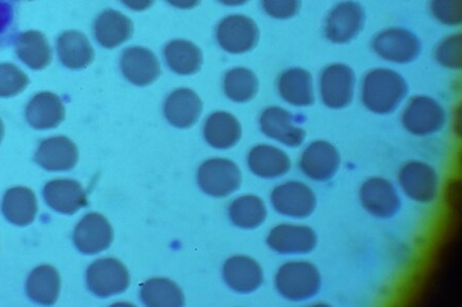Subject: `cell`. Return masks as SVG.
<instances>
[{"label":"cell","mask_w":462,"mask_h":307,"mask_svg":"<svg viewBox=\"0 0 462 307\" xmlns=\"http://www.w3.org/2000/svg\"><path fill=\"white\" fill-rule=\"evenodd\" d=\"M405 78L397 71L377 68L367 73L361 88V98L367 110L388 115L399 108L407 95Z\"/></svg>","instance_id":"1"},{"label":"cell","mask_w":462,"mask_h":307,"mask_svg":"<svg viewBox=\"0 0 462 307\" xmlns=\"http://www.w3.org/2000/svg\"><path fill=\"white\" fill-rule=\"evenodd\" d=\"M276 286L281 295L291 302H304L319 292V271L310 263H287L278 271Z\"/></svg>","instance_id":"2"},{"label":"cell","mask_w":462,"mask_h":307,"mask_svg":"<svg viewBox=\"0 0 462 307\" xmlns=\"http://www.w3.org/2000/svg\"><path fill=\"white\" fill-rule=\"evenodd\" d=\"M372 48L384 61L408 64L420 55L421 44L414 32L403 28H391L374 36Z\"/></svg>","instance_id":"3"},{"label":"cell","mask_w":462,"mask_h":307,"mask_svg":"<svg viewBox=\"0 0 462 307\" xmlns=\"http://www.w3.org/2000/svg\"><path fill=\"white\" fill-rule=\"evenodd\" d=\"M365 23L363 5L346 0L335 5L328 14L325 23V36L334 44H347L357 38Z\"/></svg>","instance_id":"4"},{"label":"cell","mask_w":462,"mask_h":307,"mask_svg":"<svg viewBox=\"0 0 462 307\" xmlns=\"http://www.w3.org/2000/svg\"><path fill=\"white\" fill-rule=\"evenodd\" d=\"M356 86V76L351 67L332 64L321 72L319 92L321 100L328 108L341 110L353 102Z\"/></svg>","instance_id":"5"},{"label":"cell","mask_w":462,"mask_h":307,"mask_svg":"<svg viewBox=\"0 0 462 307\" xmlns=\"http://www.w3.org/2000/svg\"><path fill=\"white\" fill-rule=\"evenodd\" d=\"M447 113L443 105L428 96L413 97L402 117L404 128L414 136L425 137L443 130Z\"/></svg>","instance_id":"6"},{"label":"cell","mask_w":462,"mask_h":307,"mask_svg":"<svg viewBox=\"0 0 462 307\" xmlns=\"http://www.w3.org/2000/svg\"><path fill=\"white\" fill-rule=\"evenodd\" d=\"M198 180L206 194L226 197L239 189L241 172L229 159L214 158L200 166Z\"/></svg>","instance_id":"7"},{"label":"cell","mask_w":462,"mask_h":307,"mask_svg":"<svg viewBox=\"0 0 462 307\" xmlns=\"http://www.w3.org/2000/svg\"><path fill=\"white\" fill-rule=\"evenodd\" d=\"M87 285L98 297L117 295L129 288V271L117 259H98L87 271Z\"/></svg>","instance_id":"8"},{"label":"cell","mask_w":462,"mask_h":307,"mask_svg":"<svg viewBox=\"0 0 462 307\" xmlns=\"http://www.w3.org/2000/svg\"><path fill=\"white\" fill-rule=\"evenodd\" d=\"M273 209L281 215L305 219L317 209V196L303 183L290 182L277 186L272 193Z\"/></svg>","instance_id":"9"},{"label":"cell","mask_w":462,"mask_h":307,"mask_svg":"<svg viewBox=\"0 0 462 307\" xmlns=\"http://www.w3.org/2000/svg\"><path fill=\"white\" fill-rule=\"evenodd\" d=\"M399 182L405 194L414 202L430 203L438 196V173L425 163L406 164L400 171Z\"/></svg>","instance_id":"10"},{"label":"cell","mask_w":462,"mask_h":307,"mask_svg":"<svg viewBox=\"0 0 462 307\" xmlns=\"http://www.w3.org/2000/svg\"><path fill=\"white\" fill-rule=\"evenodd\" d=\"M360 200L365 211L379 219L393 218L401 209L396 188L384 178L368 179L361 186Z\"/></svg>","instance_id":"11"},{"label":"cell","mask_w":462,"mask_h":307,"mask_svg":"<svg viewBox=\"0 0 462 307\" xmlns=\"http://www.w3.org/2000/svg\"><path fill=\"white\" fill-rule=\"evenodd\" d=\"M340 162L339 152L331 143L316 141L303 152L300 168L307 177L316 182H327L337 175Z\"/></svg>","instance_id":"12"},{"label":"cell","mask_w":462,"mask_h":307,"mask_svg":"<svg viewBox=\"0 0 462 307\" xmlns=\"http://www.w3.org/2000/svg\"><path fill=\"white\" fill-rule=\"evenodd\" d=\"M267 244L281 255H307L316 248L318 238L310 227L283 224L274 227Z\"/></svg>","instance_id":"13"},{"label":"cell","mask_w":462,"mask_h":307,"mask_svg":"<svg viewBox=\"0 0 462 307\" xmlns=\"http://www.w3.org/2000/svg\"><path fill=\"white\" fill-rule=\"evenodd\" d=\"M73 239L80 252L97 255L109 248L113 241V230L104 216L92 212L79 223Z\"/></svg>","instance_id":"14"},{"label":"cell","mask_w":462,"mask_h":307,"mask_svg":"<svg viewBox=\"0 0 462 307\" xmlns=\"http://www.w3.org/2000/svg\"><path fill=\"white\" fill-rule=\"evenodd\" d=\"M260 126L265 136L288 147H299L305 141L306 131L298 126L290 112L278 106L263 113Z\"/></svg>","instance_id":"15"},{"label":"cell","mask_w":462,"mask_h":307,"mask_svg":"<svg viewBox=\"0 0 462 307\" xmlns=\"http://www.w3.org/2000/svg\"><path fill=\"white\" fill-rule=\"evenodd\" d=\"M259 37L257 25L245 16H231L220 25L219 41L233 53L251 50L256 45Z\"/></svg>","instance_id":"16"},{"label":"cell","mask_w":462,"mask_h":307,"mask_svg":"<svg viewBox=\"0 0 462 307\" xmlns=\"http://www.w3.org/2000/svg\"><path fill=\"white\" fill-rule=\"evenodd\" d=\"M35 159L45 170L67 171L77 165L79 152L71 140L56 137L45 140L40 144Z\"/></svg>","instance_id":"17"},{"label":"cell","mask_w":462,"mask_h":307,"mask_svg":"<svg viewBox=\"0 0 462 307\" xmlns=\"http://www.w3.org/2000/svg\"><path fill=\"white\" fill-rule=\"evenodd\" d=\"M224 277L233 291L240 293L255 292L263 284L260 265L247 257H234L224 266Z\"/></svg>","instance_id":"18"},{"label":"cell","mask_w":462,"mask_h":307,"mask_svg":"<svg viewBox=\"0 0 462 307\" xmlns=\"http://www.w3.org/2000/svg\"><path fill=\"white\" fill-rule=\"evenodd\" d=\"M43 196L52 210L65 215H72L87 204L86 193L75 180H53L45 185Z\"/></svg>","instance_id":"19"},{"label":"cell","mask_w":462,"mask_h":307,"mask_svg":"<svg viewBox=\"0 0 462 307\" xmlns=\"http://www.w3.org/2000/svg\"><path fill=\"white\" fill-rule=\"evenodd\" d=\"M25 115L33 129H55L65 118V108L59 96L43 92L31 100Z\"/></svg>","instance_id":"20"},{"label":"cell","mask_w":462,"mask_h":307,"mask_svg":"<svg viewBox=\"0 0 462 307\" xmlns=\"http://www.w3.org/2000/svg\"><path fill=\"white\" fill-rule=\"evenodd\" d=\"M278 86L281 97L294 106H310L316 100L311 73L299 67L283 72Z\"/></svg>","instance_id":"21"},{"label":"cell","mask_w":462,"mask_h":307,"mask_svg":"<svg viewBox=\"0 0 462 307\" xmlns=\"http://www.w3.org/2000/svg\"><path fill=\"white\" fill-rule=\"evenodd\" d=\"M247 163L254 175L267 179L283 176L291 168L290 157L270 145H259L253 149Z\"/></svg>","instance_id":"22"},{"label":"cell","mask_w":462,"mask_h":307,"mask_svg":"<svg viewBox=\"0 0 462 307\" xmlns=\"http://www.w3.org/2000/svg\"><path fill=\"white\" fill-rule=\"evenodd\" d=\"M202 113V103L191 90L180 89L173 92L165 104V116L176 128H190L198 122Z\"/></svg>","instance_id":"23"},{"label":"cell","mask_w":462,"mask_h":307,"mask_svg":"<svg viewBox=\"0 0 462 307\" xmlns=\"http://www.w3.org/2000/svg\"><path fill=\"white\" fill-rule=\"evenodd\" d=\"M241 125L229 113L218 112L207 120L205 139L214 149H230L241 138Z\"/></svg>","instance_id":"24"},{"label":"cell","mask_w":462,"mask_h":307,"mask_svg":"<svg viewBox=\"0 0 462 307\" xmlns=\"http://www.w3.org/2000/svg\"><path fill=\"white\" fill-rule=\"evenodd\" d=\"M2 209L4 216L12 224L28 226L35 220L37 199L30 189L19 186L5 193Z\"/></svg>","instance_id":"25"},{"label":"cell","mask_w":462,"mask_h":307,"mask_svg":"<svg viewBox=\"0 0 462 307\" xmlns=\"http://www.w3.org/2000/svg\"><path fill=\"white\" fill-rule=\"evenodd\" d=\"M17 56L31 69L42 70L51 62V50L42 32L29 31L16 40Z\"/></svg>","instance_id":"26"},{"label":"cell","mask_w":462,"mask_h":307,"mask_svg":"<svg viewBox=\"0 0 462 307\" xmlns=\"http://www.w3.org/2000/svg\"><path fill=\"white\" fill-rule=\"evenodd\" d=\"M61 280L55 268L51 266H38L31 273L26 283V293L32 302L51 305L57 302Z\"/></svg>","instance_id":"27"},{"label":"cell","mask_w":462,"mask_h":307,"mask_svg":"<svg viewBox=\"0 0 462 307\" xmlns=\"http://www.w3.org/2000/svg\"><path fill=\"white\" fill-rule=\"evenodd\" d=\"M58 53L61 62L69 68L82 69L93 59L91 45L82 32L70 31L58 40Z\"/></svg>","instance_id":"28"},{"label":"cell","mask_w":462,"mask_h":307,"mask_svg":"<svg viewBox=\"0 0 462 307\" xmlns=\"http://www.w3.org/2000/svg\"><path fill=\"white\" fill-rule=\"evenodd\" d=\"M140 295L147 306H182L185 300L179 286L163 278L147 280L140 290Z\"/></svg>","instance_id":"29"},{"label":"cell","mask_w":462,"mask_h":307,"mask_svg":"<svg viewBox=\"0 0 462 307\" xmlns=\"http://www.w3.org/2000/svg\"><path fill=\"white\" fill-rule=\"evenodd\" d=\"M231 221L240 229H257L265 221L267 212L259 197L247 195L236 200L229 208Z\"/></svg>","instance_id":"30"},{"label":"cell","mask_w":462,"mask_h":307,"mask_svg":"<svg viewBox=\"0 0 462 307\" xmlns=\"http://www.w3.org/2000/svg\"><path fill=\"white\" fill-rule=\"evenodd\" d=\"M124 75L133 84L149 85L159 76V65L155 59L144 52L126 51L123 58Z\"/></svg>","instance_id":"31"},{"label":"cell","mask_w":462,"mask_h":307,"mask_svg":"<svg viewBox=\"0 0 462 307\" xmlns=\"http://www.w3.org/2000/svg\"><path fill=\"white\" fill-rule=\"evenodd\" d=\"M129 24L125 16L114 11H106L96 23V36L98 42L106 49L116 48L128 36Z\"/></svg>","instance_id":"32"},{"label":"cell","mask_w":462,"mask_h":307,"mask_svg":"<svg viewBox=\"0 0 462 307\" xmlns=\"http://www.w3.org/2000/svg\"><path fill=\"white\" fill-rule=\"evenodd\" d=\"M258 91V79L254 73L245 68H236L225 78V92L233 102H250Z\"/></svg>","instance_id":"33"},{"label":"cell","mask_w":462,"mask_h":307,"mask_svg":"<svg viewBox=\"0 0 462 307\" xmlns=\"http://www.w3.org/2000/svg\"><path fill=\"white\" fill-rule=\"evenodd\" d=\"M30 85L28 76L17 66L0 64V97H13L20 95Z\"/></svg>","instance_id":"34"},{"label":"cell","mask_w":462,"mask_h":307,"mask_svg":"<svg viewBox=\"0 0 462 307\" xmlns=\"http://www.w3.org/2000/svg\"><path fill=\"white\" fill-rule=\"evenodd\" d=\"M462 36L461 33L448 36L440 41L435 50V59L445 68L460 69L462 66Z\"/></svg>","instance_id":"35"},{"label":"cell","mask_w":462,"mask_h":307,"mask_svg":"<svg viewBox=\"0 0 462 307\" xmlns=\"http://www.w3.org/2000/svg\"><path fill=\"white\" fill-rule=\"evenodd\" d=\"M430 11L441 24L459 26L462 23V0H431Z\"/></svg>","instance_id":"36"},{"label":"cell","mask_w":462,"mask_h":307,"mask_svg":"<svg viewBox=\"0 0 462 307\" xmlns=\"http://www.w3.org/2000/svg\"><path fill=\"white\" fill-rule=\"evenodd\" d=\"M302 0H263L264 11L273 18L290 19L296 16Z\"/></svg>","instance_id":"37"},{"label":"cell","mask_w":462,"mask_h":307,"mask_svg":"<svg viewBox=\"0 0 462 307\" xmlns=\"http://www.w3.org/2000/svg\"><path fill=\"white\" fill-rule=\"evenodd\" d=\"M14 18L15 8L13 0H0V42L10 32Z\"/></svg>","instance_id":"38"},{"label":"cell","mask_w":462,"mask_h":307,"mask_svg":"<svg viewBox=\"0 0 462 307\" xmlns=\"http://www.w3.org/2000/svg\"><path fill=\"white\" fill-rule=\"evenodd\" d=\"M223 2L226 5H244L245 3L247 2V0H223Z\"/></svg>","instance_id":"39"},{"label":"cell","mask_w":462,"mask_h":307,"mask_svg":"<svg viewBox=\"0 0 462 307\" xmlns=\"http://www.w3.org/2000/svg\"><path fill=\"white\" fill-rule=\"evenodd\" d=\"M4 136H5V126L2 122V119H0V143H2Z\"/></svg>","instance_id":"40"}]
</instances>
